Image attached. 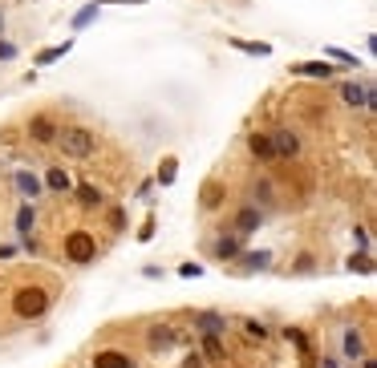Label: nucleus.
<instances>
[{
  "label": "nucleus",
  "mask_w": 377,
  "mask_h": 368,
  "mask_svg": "<svg viewBox=\"0 0 377 368\" xmlns=\"http://www.w3.org/2000/svg\"><path fill=\"white\" fill-rule=\"evenodd\" d=\"M49 308H53V292H49L45 283H21V287H13V299H8L13 320H21V324L45 320Z\"/></svg>",
  "instance_id": "f257e3e1"
},
{
  "label": "nucleus",
  "mask_w": 377,
  "mask_h": 368,
  "mask_svg": "<svg viewBox=\"0 0 377 368\" xmlns=\"http://www.w3.org/2000/svg\"><path fill=\"white\" fill-rule=\"evenodd\" d=\"M53 146H57L70 162H90L97 150H102V138H97L94 126H61Z\"/></svg>",
  "instance_id": "f03ea898"
},
{
  "label": "nucleus",
  "mask_w": 377,
  "mask_h": 368,
  "mask_svg": "<svg viewBox=\"0 0 377 368\" xmlns=\"http://www.w3.org/2000/svg\"><path fill=\"white\" fill-rule=\"evenodd\" d=\"M97 255H102V243H97V235L90 227H70L65 231V239H61V259L73 263V267H90L97 263Z\"/></svg>",
  "instance_id": "7ed1b4c3"
},
{
  "label": "nucleus",
  "mask_w": 377,
  "mask_h": 368,
  "mask_svg": "<svg viewBox=\"0 0 377 368\" xmlns=\"http://www.w3.org/2000/svg\"><path fill=\"white\" fill-rule=\"evenodd\" d=\"M264 223H268V210H259L256 203H248V199H243V203L232 210V223H227V231H236L239 239H252Z\"/></svg>",
  "instance_id": "20e7f679"
},
{
  "label": "nucleus",
  "mask_w": 377,
  "mask_h": 368,
  "mask_svg": "<svg viewBox=\"0 0 377 368\" xmlns=\"http://www.w3.org/2000/svg\"><path fill=\"white\" fill-rule=\"evenodd\" d=\"M337 97H341V106H349V110H374L377 106V90L374 81H341L337 85Z\"/></svg>",
  "instance_id": "39448f33"
},
{
  "label": "nucleus",
  "mask_w": 377,
  "mask_h": 368,
  "mask_svg": "<svg viewBox=\"0 0 377 368\" xmlns=\"http://www.w3.org/2000/svg\"><path fill=\"white\" fill-rule=\"evenodd\" d=\"M179 328L170 320H154V324H146V352H154V356H166V352H175L179 348Z\"/></svg>",
  "instance_id": "423d86ee"
},
{
  "label": "nucleus",
  "mask_w": 377,
  "mask_h": 368,
  "mask_svg": "<svg viewBox=\"0 0 377 368\" xmlns=\"http://www.w3.org/2000/svg\"><path fill=\"white\" fill-rule=\"evenodd\" d=\"M268 138H272L276 162H296L300 154H305V142H300V134H296L292 126H272V130H268Z\"/></svg>",
  "instance_id": "0eeeda50"
},
{
  "label": "nucleus",
  "mask_w": 377,
  "mask_h": 368,
  "mask_svg": "<svg viewBox=\"0 0 377 368\" xmlns=\"http://www.w3.org/2000/svg\"><path fill=\"white\" fill-rule=\"evenodd\" d=\"M227 199H232V186L223 183V178H203V186H199V210L203 215H219V210L227 207Z\"/></svg>",
  "instance_id": "6e6552de"
},
{
  "label": "nucleus",
  "mask_w": 377,
  "mask_h": 368,
  "mask_svg": "<svg viewBox=\"0 0 377 368\" xmlns=\"http://www.w3.org/2000/svg\"><path fill=\"white\" fill-rule=\"evenodd\" d=\"M90 368H142L138 356L130 352V348L122 344H102L94 348V356H90Z\"/></svg>",
  "instance_id": "1a4fd4ad"
},
{
  "label": "nucleus",
  "mask_w": 377,
  "mask_h": 368,
  "mask_svg": "<svg viewBox=\"0 0 377 368\" xmlns=\"http://www.w3.org/2000/svg\"><path fill=\"white\" fill-rule=\"evenodd\" d=\"M57 130H61V122H57L53 114H33L29 122H24V138L33 142V146H41V150L57 142Z\"/></svg>",
  "instance_id": "9d476101"
},
{
  "label": "nucleus",
  "mask_w": 377,
  "mask_h": 368,
  "mask_svg": "<svg viewBox=\"0 0 377 368\" xmlns=\"http://www.w3.org/2000/svg\"><path fill=\"white\" fill-rule=\"evenodd\" d=\"M341 352H337V360H349V365H357L361 356H369V340H365V332L357 328V324H345L341 328Z\"/></svg>",
  "instance_id": "9b49d317"
},
{
  "label": "nucleus",
  "mask_w": 377,
  "mask_h": 368,
  "mask_svg": "<svg viewBox=\"0 0 377 368\" xmlns=\"http://www.w3.org/2000/svg\"><path fill=\"white\" fill-rule=\"evenodd\" d=\"M272 267H276V255L268 251V247H259V251L243 247V251L236 255V263H232L236 276H256V271H272Z\"/></svg>",
  "instance_id": "f8f14e48"
},
{
  "label": "nucleus",
  "mask_w": 377,
  "mask_h": 368,
  "mask_svg": "<svg viewBox=\"0 0 377 368\" xmlns=\"http://www.w3.org/2000/svg\"><path fill=\"white\" fill-rule=\"evenodd\" d=\"M191 328H195L199 336H223V340H227V332H232V320H227L223 312L199 308V312H191Z\"/></svg>",
  "instance_id": "ddd939ff"
},
{
  "label": "nucleus",
  "mask_w": 377,
  "mask_h": 368,
  "mask_svg": "<svg viewBox=\"0 0 377 368\" xmlns=\"http://www.w3.org/2000/svg\"><path fill=\"white\" fill-rule=\"evenodd\" d=\"M248 203H256L259 210L276 207V203H280V186H276V178H272V174H256V178L248 183Z\"/></svg>",
  "instance_id": "4468645a"
},
{
  "label": "nucleus",
  "mask_w": 377,
  "mask_h": 368,
  "mask_svg": "<svg viewBox=\"0 0 377 368\" xmlns=\"http://www.w3.org/2000/svg\"><path fill=\"white\" fill-rule=\"evenodd\" d=\"M73 203L86 215H94V210L110 207V194H106V186H97V183H73Z\"/></svg>",
  "instance_id": "2eb2a0df"
},
{
  "label": "nucleus",
  "mask_w": 377,
  "mask_h": 368,
  "mask_svg": "<svg viewBox=\"0 0 377 368\" xmlns=\"http://www.w3.org/2000/svg\"><path fill=\"white\" fill-rule=\"evenodd\" d=\"M243 251V239H239L236 231H227V227H219V235L211 239V259H219L223 267H232L236 263V255Z\"/></svg>",
  "instance_id": "dca6fc26"
},
{
  "label": "nucleus",
  "mask_w": 377,
  "mask_h": 368,
  "mask_svg": "<svg viewBox=\"0 0 377 368\" xmlns=\"http://www.w3.org/2000/svg\"><path fill=\"white\" fill-rule=\"evenodd\" d=\"M248 154H252V162H259V166H276V150H272L268 130H252V134H248Z\"/></svg>",
  "instance_id": "f3484780"
},
{
  "label": "nucleus",
  "mask_w": 377,
  "mask_h": 368,
  "mask_svg": "<svg viewBox=\"0 0 377 368\" xmlns=\"http://www.w3.org/2000/svg\"><path fill=\"white\" fill-rule=\"evenodd\" d=\"M13 190L21 194V203H37V199L45 194L41 174H33V170H17V174H13Z\"/></svg>",
  "instance_id": "a211bd4d"
},
{
  "label": "nucleus",
  "mask_w": 377,
  "mask_h": 368,
  "mask_svg": "<svg viewBox=\"0 0 377 368\" xmlns=\"http://www.w3.org/2000/svg\"><path fill=\"white\" fill-rule=\"evenodd\" d=\"M41 186H45L49 194H73V174L65 170V166H49L45 174H41Z\"/></svg>",
  "instance_id": "6ab92c4d"
},
{
  "label": "nucleus",
  "mask_w": 377,
  "mask_h": 368,
  "mask_svg": "<svg viewBox=\"0 0 377 368\" xmlns=\"http://www.w3.org/2000/svg\"><path fill=\"white\" fill-rule=\"evenodd\" d=\"M292 77H308V81H332L337 77V65H325V61H296L288 65Z\"/></svg>",
  "instance_id": "aec40b11"
},
{
  "label": "nucleus",
  "mask_w": 377,
  "mask_h": 368,
  "mask_svg": "<svg viewBox=\"0 0 377 368\" xmlns=\"http://www.w3.org/2000/svg\"><path fill=\"white\" fill-rule=\"evenodd\" d=\"M199 356L211 360V365H227V348H223V336H203L199 344Z\"/></svg>",
  "instance_id": "412c9836"
},
{
  "label": "nucleus",
  "mask_w": 377,
  "mask_h": 368,
  "mask_svg": "<svg viewBox=\"0 0 377 368\" xmlns=\"http://www.w3.org/2000/svg\"><path fill=\"white\" fill-rule=\"evenodd\" d=\"M284 340H288V344H296L300 360H312V356H316L312 344H308V336H305V328H296V324H288V328H284Z\"/></svg>",
  "instance_id": "4be33fe9"
},
{
  "label": "nucleus",
  "mask_w": 377,
  "mask_h": 368,
  "mask_svg": "<svg viewBox=\"0 0 377 368\" xmlns=\"http://www.w3.org/2000/svg\"><path fill=\"white\" fill-rule=\"evenodd\" d=\"M175 178H179V158L175 154H166L163 162H159V170H154V186H175Z\"/></svg>",
  "instance_id": "5701e85b"
},
{
  "label": "nucleus",
  "mask_w": 377,
  "mask_h": 368,
  "mask_svg": "<svg viewBox=\"0 0 377 368\" xmlns=\"http://www.w3.org/2000/svg\"><path fill=\"white\" fill-rule=\"evenodd\" d=\"M345 267H349V271H353V276H374V251H361V247H357L353 255H349V259H345Z\"/></svg>",
  "instance_id": "b1692460"
},
{
  "label": "nucleus",
  "mask_w": 377,
  "mask_h": 368,
  "mask_svg": "<svg viewBox=\"0 0 377 368\" xmlns=\"http://www.w3.org/2000/svg\"><path fill=\"white\" fill-rule=\"evenodd\" d=\"M33 231H37V207H33V203H21V207H17V235H33Z\"/></svg>",
  "instance_id": "393cba45"
},
{
  "label": "nucleus",
  "mask_w": 377,
  "mask_h": 368,
  "mask_svg": "<svg viewBox=\"0 0 377 368\" xmlns=\"http://www.w3.org/2000/svg\"><path fill=\"white\" fill-rule=\"evenodd\" d=\"M97 12H102V4H97V0H90L86 8H77V12H73L70 28H73V33H81V28H90V24L97 21Z\"/></svg>",
  "instance_id": "a878e982"
},
{
  "label": "nucleus",
  "mask_w": 377,
  "mask_h": 368,
  "mask_svg": "<svg viewBox=\"0 0 377 368\" xmlns=\"http://www.w3.org/2000/svg\"><path fill=\"white\" fill-rule=\"evenodd\" d=\"M227 45L248 53V57H272V45L268 41H239V37H227Z\"/></svg>",
  "instance_id": "bb28decb"
},
{
  "label": "nucleus",
  "mask_w": 377,
  "mask_h": 368,
  "mask_svg": "<svg viewBox=\"0 0 377 368\" xmlns=\"http://www.w3.org/2000/svg\"><path fill=\"white\" fill-rule=\"evenodd\" d=\"M70 49H73V41H61V45H49V49H41V53L33 57V65H53V61L70 57Z\"/></svg>",
  "instance_id": "cd10ccee"
},
{
  "label": "nucleus",
  "mask_w": 377,
  "mask_h": 368,
  "mask_svg": "<svg viewBox=\"0 0 377 368\" xmlns=\"http://www.w3.org/2000/svg\"><path fill=\"white\" fill-rule=\"evenodd\" d=\"M325 61H341L337 69H357V65H361L353 53H349V49H341V45H325Z\"/></svg>",
  "instance_id": "c85d7f7f"
},
{
  "label": "nucleus",
  "mask_w": 377,
  "mask_h": 368,
  "mask_svg": "<svg viewBox=\"0 0 377 368\" xmlns=\"http://www.w3.org/2000/svg\"><path fill=\"white\" fill-rule=\"evenodd\" d=\"M239 324H243V336H248V340H259V344H264V340L272 336V328L264 320H256V316H248V320H239Z\"/></svg>",
  "instance_id": "c756f323"
},
{
  "label": "nucleus",
  "mask_w": 377,
  "mask_h": 368,
  "mask_svg": "<svg viewBox=\"0 0 377 368\" xmlns=\"http://www.w3.org/2000/svg\"><path fill=\"white\" fill-rule=\"evenodd\" d=\"M316 267H321V263H316V255L300 251V255H296V263H292V276H316Z\"/></svg>",
  "instance_id": "7c9ffc66"
},
{
  "label": "nucleus",
  "mask_w": 377,
  "mask_h": 368,
  "mask_svg": "<svg viewBox=\"0 0 377 368\" xmlns=\"http://www.w3.org/2000/svg\"><path fill=\"white\" fill-rule=\"evenodd\" d=\"M106 210V227L114 231V235H122V231H126V210L122 207H102Z\"/></svg>",
  "instance_id": "2f4dec72"
},
{
  "label": "nucleus",
  "mask_w": 377,
  "mask_h": 368,
  "mask_svg": "<svg viewBox=\"0 0 377 368\" xmlns=\"http://www.w3.org/2000/svg\"><path fill=\"white\" fill-rule=\"evenodd\" d=\"M154 231H159V219H154V215H146V219H142V227H138V243H150V239H154Z\"/></svg>",
  "instance_id": "473e14b6"
},
{
  "label": "nucleus",
  "mask_w": 377,
  "mask_h": 368,
  "mask_svg": "<svg viewBox=\"0 0 377 368\" xmlns=\"http://www.w3.org/2000/svg\"><path fill=\"white\" fill-rule=\"evenodd\" d=\"M353 243H357V247H361V251H374V243H369V231L361 227V223H357V227H353Z\"/></svg>",
  "instance_id": "72a5a7b5"
},
{
  "label": "nucleus",
  "mask_w": 377,
  "mask_h": 368,
  "mask_svg": "<svg viewBox=\"0 0 377 368\" xmlns=\"http://www.w3.org/2000/svg\"><path fill=\"white\" fill-rule=\"evenodd\" d=\"M179 276H183V279H199V276H203V263H183Z\"/></svg>",
  "instance_id": "f704fd0d"
},
{
  "label": "nucleus",
  "mask_w": 377,
  "mask_h": 368,
  "mask_svg": "<svg viewBox=\"0 0 377 368\" xmlns=\"http://www.w3.org/2000/svg\"><path fill=\"white\" fill-rule=\"evenodd\" d=\"M13 57H17V45H13V41H4V37H0V61H13Z\"/></svg>",
  "instance_id": "c9c22d12"
},
{
  "label": "nucleus",
  "mask_w": 377,
  "mask_h": 368,
  "mask_svg": "<svg viewBox=\"0 0 377 368\" xmlns=\"http://www.w3.org/2000/svg\"><path fill=\"white\" fill-rule=\"evenodd\" d=\"M24 251H29V255H41V239H37V235H24Z\"/></svg>",
  "instance_id": "e433bc0d"
},
{
  "label": "nucleus",
  "mask_w": 377,
  "mask_h": 368,
  "mask_svg": "<svg viewBox=\"0 0 377 368\" xmlns=\"http://www.w3.org/2000/svg\"><path fill=\"white\" fill-rule=\"evenodd\" d=\"M142 276H146V279H163V267H159V263H146Z\"/></svg>",
  "instance_id": "4c0bfd02"
},
{
  "label": "nucleus",
  "mask_w": 377,
  "mask_h": 368,
  "mask_svg": "<svg viewBox=\"0 0 377 368\" xmlns=\"http://www.w3.org/2000/svg\"><path fill=\"white\" fill-rule=\"evenodd\" d=\"M150 190H154V178H146V183H138V199H154Z\"/></svg>",
  "instance_id": "58836bf2"
},
{
  "label": "nucleus",
  "mask_w": 377,
  "mask_h": 368,
  "mask_svg": "<svg viewBox=\"0 0 377 368\" xmlns=\"http://www.w3.org/2000/svg\"><path fill=\"white\" fill-rule=\"evenodd\" d=\"M316 368H341V360H337V356H321V360H316Z\"/></svg>",
  "instance_id": "ea45409f"
},
{
  "label": "nucleus",
  "mask_w": 377,
  "mask_h": 368,
  "mask_svg": "<svg viewBox=\"0 0 377 368\" xmlns=\"http://www.w3.org/2000/svg\"><path fill=\"white\" fill-rule=\"evenodd\" d=\"M17 255V243H0V259H13Z\"/></svg>",
  "instance_id": "a19ab883"
},
{
  "label": "nucleus",
  "mask_w": 377,
  "mask_h": 368,
  "mask_svg": "<svg viewBox=\"0 0 377 368\" xmlns=\"http://www.w3.org/2000/svg\"><path fill=\"white\" fill-rule=\"evenodd\" d=\"M183 368H203V360H199V352H191V356H187V365H183Z\"/></svg>",
  "instance_id": "79ce46f5"
},
{
  "label": "nucleus",
  "mask_w": 377,
  "mask_h": 368,
  "mask_svg": "<svg viewBox=\"0 0 377 368\" xmlns=\"http://www.w3.org/2000/svg\"><path fill=\"white\" fill-rule=\"evenodd\" d=\"M97 4H146V0H97Z\"/></svg>",
  "instance_id": "37998d69"
},
{
  "label": "nucleus",
  "mask_w": 377,
  "mask_h": 368,
  "mask_svg": "<svg viewBox=\"0 0 377 368\" xmlns=\"http://www.w3.org/2000/svg\"><path fill=\"white\" fill-rule=\"evenodd\" d=\"M357 365H361V368H377V360H374V356H361Z\"/></svg>",
  "instance_id": "c03bdc74"
},
{
  "label": "nucleus",
  "mask_w": 377,
  "mask_h": 368,
  "mask_svg": "<svg viewBox=\"0 0 377 368\" xmlns=\"http://www.w3.org/2000/svg\"><path fill=\"white\" fill-rule=\"evenodd\" d=\"M0 33H4V12H0Z\"/></svg>",
  "instance_id": "a18cd8bd"
}]
</instances>
